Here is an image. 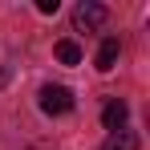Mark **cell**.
<instances>
[{
  "label": "cell",
  "instance_id": "1",
  "mask_svg": "<svg viewBox=\"0 0 150 150\" xmlns=\"http://www.w3.org/2000/svg\"><path fill=\"white\" fill-rule=\"evenodd\" d=\"M105 21H110V8H105V4L81 0L73 8V28L77 33H98V28H105Z\"/></svg>",
  "mask_w": 150,
  "mask_h": 150
},
{
  "label": "cell",
  "instance_id": "2",
  "mask_svg": "<svg viewBox=\"0 0 150 150\" xmlns=\"http://www.w3.org/2000/svg\"><path fill=\"white\" fill-rule=\"evenodd\" d=\"M41 110H45L49 118L69 114V110H73V89H65V85H45V89H41Z\"/></svg>",
  "mask_w": 150,
  "mask_h": 150
},
{
  "label": "cell",
  "instance_id": "3",
  "mask_svg": "<svg viewBox=\"0 0 150 150\" xmlns=\"http://www.w3.org/2000/svg\"><path fill=\"white\" fill-rule=\"evenodd\" d=\"M126 118H130V105H126V101H105V110H101V126H105V130H110V134H114V130H126Z\"/></svg>",
  "mask_w": 150,
  "mask_h": 150
},
{
  "label": "cell",
  "instance_id": "4",
  "mask_svg": "<svg viewBox=\"0 0 150 150\" xmlns=\"http://www.w3.org/2000/svg\"><path fill=\"white\" fill-rule=\"evenodd\" d=\"M118 53H122L118 37H105V41H101V49H98V69L101 73H110V69L118 65Z\"/></svg>",
  "mask_w": 150,
  "mask_h": 150
},
{
  "label": "cell",
  "instance_id": "5",
  "mask_svg": "<svg viewBox=\"0 0 150 150\" xmlns=\"http://www.w3.org/2000/svg\"><path fill=\"white\" fill-rule=\"evenodd\" d=\"M101 150H138V134H134V130H114Z\"/></svg>",
  "mask_w": 150,
  "mask_h": 150
},
{
  "label": "cell",
  "instance_id": "6",
  "mask_svg": "<svg viewBox=\"0 0 150 150\" xmlns=\"http://www.w3.org/2000/svg\"><path fill=\"white\" fill-rule=\"evenodd\" d=\"M57 61H61V65H81V45H77V41H57Z\"/></svg>",
  "mask_w": 150,
  "mask_h": 150
},
{
  "label": "cell",
  "instance_id": "7",
  "mask_svg": "<svg viewBox=\"0 0 150 150\" xmlns=\"http://www.w3.org/2000/svg\"><path fill=\"white\" fill-rule=\"evenodd\" d=\"M57 8H61L57 0H37V12H45V16H49V12H57Z\"/></svg>",
  "mask_w": 150,
  "mask_h": 150
}]
</instances>
